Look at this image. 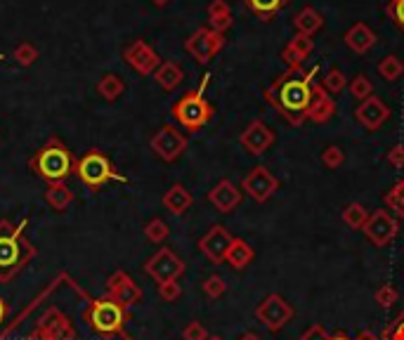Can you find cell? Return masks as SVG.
<instances>
[{"label": "cell", "mask_w": 404, "mask_h": 340, "mask_svg": "<svg viewBox=\"0 0 404 340\" xmlns=\"http://www.w3.org/2000/svg\"><path fill=\"white\" fill-rule=\"evenodd\" d=\"M152 3L157 5V8H164V5H168V3H171V0H152Z\"/></svg>", "instance_id": "cell-52"}, {"label": "cell", "mask_w": 404, "mask_h": 340, "mask_svg": "<svg viewBox=\"0 0 404 340\" xmlns=\"http://www.w3.org/2000/svg\"><path fill=\"white\" fill-rule=\"evenodd\" d=\"M3 59H5V54H0V62H3Z\"/></svg>", "instance_id": "cell-54"}, {"label": "cell", "mask_w": 404, "mask_h": 340, "mask_svg": "<svg viewBox=\"0 0 404 340\" xmlns=\"http://www.w3.org/2000/svg\"><path fill=\"white\" fill-rule=\"evenodd\" d=\"M402 71H404V64L400 62V57H395V54H388V57L379 64V73L386 80H397L402 76Z\"/></svg>", "instance_id": "cell-33"}, {"label": "cell", "mask_w": 404, "mask_h": 340, "mask_svg": "<svg viewBox=\"0 0 404 340\" xmlns=\"http://www.w3.org/2000/svg\"><path fill=\"white\" fill-rule=\"evenodd\" d=\"M331 340H355V338L345 336V333H336V336H331Z\"/></svg>", "instance_id": "cell-51"}, {"label": "cell", "mask_w": 404, "mask_h": 340, "mask_svg": "<svg viewBox=\"0 0 404 340\" xmlns=\"http://www.w3.org/2000/svg\"><path fill=\"white\" fill-rule=\"evenodd\" d=\"M145 236L149 239L152 243H164L168 236H171V227L161 220V217H154V220L147 222L145 227Z\"/></svg>", "instance_id": "cell-31"}, {"label": "cell", "mask_w": 404, "mask_h": 340, "mask_svg": "<svg viewBox=\"0 0 404 340\" xmlns=\"http://www.w3.org/2000/svg\"><path fill=\"white\" fill-rule=\"evenodd\" d=\"M372 90H374V85L367 76H357L353 83H350V92H353V97L362 99V102L372 97Z\"/></svg>", "instance_id": "cell-38"}, {"label": "cell", "mask_w": 404, "mask_h": 340, "mask_svg": "<svg viewBox=\"0 0 404 340\" xmlns=\"http://www.w3.org/2000/svg\"><path fill=\"white\" fill-rule=\"evenodd\" d=\"M310 87L307 78H298V73L291 71L284 80H279V85L274 90H269L267 99L284 114V119L288 123L300 126L307 119V104H310Z\"/></svg>", "instance_id": "cell-2"}, {"label": "cell", "mask_w": 404, "mask_h": 340, "mask_svg": "<svg viewBox=\"0 0 404 340\" xmlns=\"http://www.w3.org/2000/svg\"><path fill=\"white\" fill-rule=\"evenodd\" d=\"M29 168L48 185H55V182H64L76 170V161L62 140L52 138L31 156Z\"/></svg>", "instance_id": "cell-3"}, {"label": "cell", "mask_w": 404, "mask_h": 340, "mask_svg": "<svg viewBox=\"0 0 404 340\" xmlns=\"http://www.w3.org/2000/svg\"><path fill=\"white\" fill-rule=\"evenodd\" d=\"M225 291H227V284H225V279H222L220 274H211L204 281V293L208 296V298H222L225 296Z\"/></svg>", "instance_id": "cell-36"}, {"label": "cell", "mask_w": 404, "mask_h": 340, "mask_svg": "<svg viewBox=\"0 0 404 340\" xmlns=\"http://www.w3.org/2000/svg\"><path fill=\"white\" fill-rule=\"evenodd\" d=\"M154 78H157V83L164 87V90L171 92L185 80V71L180 69V64H175V62H161L159 69L154 71Z\"/></svg>", "instance_id": "cell-24"}, {"label": "cell", "mask_w": 404, "mask_h": 340, "mask_svg": "<svg viewBox=\"0 0 404 340\" xmlns=\"http://www.w3.org/2000/svg\"><path fill=\"white\" fill-rule=\"evenodd\" d=\"M83 322L97 336H123V326L128 322V308L116 303L114 298H99L83 310Z\"/></svg>", "instance_id": "cell-4"}, {"label": "cell", "mask_w": 404, "mask_h": 340, "mask_svg": "<svg viewBox=\"0 0 404 340\" xmlns=\"http://www.w3.org/2000/svg\"><path fill=\"white\" fill-rule=\"evenodd\" d=\"M293 315H295V310L291 308V303L279 293L267 296L265 300L255 308V319L272 333H279L284 329V326L293 319Z\"/></svg>", "instance_id": "cell-7"}, {"label": "cell", "mask_w": 404, "mask_h": 340, "mask_svg": "<svg viewBox=\"0 0 404 340\" xmlns=\"http://www.w3.org/2000/svg\"><path fill=\"white\" fill-rule=\"evenodd\" d=\"M29 224V217L15 224L10 217L0 220V284L12 281L33 257H36V246L26 239L24 227Z\"/></svg>", "instance_id": "cell-1"}, {"label": "cell", "mask_w": 404, "mask_h": 340, "mask_svg": "<svg viewBox=\"0 0 404 340\" xmlns=\"http://www.w3.org/2000/svg\"><path fill=\"white\" fill-rule=\"evenodd\" d=\"M355 340H381L376 333H372V331H362V333H357V338Z\"/></svg>", "instance_id": "cell-48"}, {"label": "cell", "mask_w": 404, "mask_h": 340, "mask_svg": "<svg viewBox=\"0 0 404 340\" xmlns=\"http://www.w3.org/2000/svg\"><path fill=\"white\" fill-rule=\"evenodd\" d=\"M343 161H345V154H343V149L341 147H326L324 152H322V163L329 168V170H336V168H341L343 166Z\"/></svg>", "instance_id": "cell-37"}, {"label": "cell", "mask_w": 404, "mask_h": 340, "mask_svg": "<svg viewBox=\"0 0 404 340\" xmlns=\"http://www.w3.org/2000/svg\"><path fill=\"white\" fill-rule=\"evenodd\" d=\"M393 12H395L397 22H400V24L404 26V0H397V3H395V8H393Z\"/></svg>", "instance_id": "cell-46"}, {"label": "cell", "mask_w": 404, "mask_h": 340, "mask_svg": "<svg viewBox=\"0 0 404 340\" xmlns=\"http://www.w3.org/2000/svg\"><path fill=\"white\" fill-rule=\"evenodd\" d=\"M208 201H211L215 210H220V213H232L241 203V189L230 180H220L218 185L208 192Z\"/></svg>", "instance_id": "cell-18"}, {"label": "cell", "mask_w": 404, "mask_h": 340, "mask_svg": "<svg viewBox=\"0 0 404 340\" xmlns=\"http://www.w3.org/2000/svg\"><path fill=\"white\" fill-rule=\"evenodd\" d=\"M12 57L17 59V64L31 66V64H36V59L40 57V52H38V47L33 45V43H19L15 50H12Z\"/></svg>", "instance_id": "cell-32"}, {"label": "cell", "mask_w": 404, "mask_h": 340, "mask_svg": "<svg viewBox=\"0 0 404 340\" xmlns=\"http://www.w3.org/2000/svg\"><path fill=\"white\" fill-rule=\"evenodd\" d=\"M123 57H126L128 66L137 71L140 76H154V71L161 66L157 50H154L149 43H145V40H135V43L128 45Z\"/></svg>", "instance_id": "cell-14"}, {"label": "cell", "mask_w": 404, "mask_h": 340, "mask_svg": "<svg viewBox=\"0 0 404 340\" xmlns=\"http://www.w3.org/2000/svg\"><path fill=\"white\" fill-rule=\"evenodd\" d=\"M106 291H109V298H114L116 303H121L123 308L130 310V305L142 300V289L133 281L130 274H126L123 269L114 272V274L106 279Z\"/></svg>", "instance_id": "cell-16"}, {"label": "cell", "mask_w": 404, "mask_h": 340, "mask_svg": "<svg viewBox=\"0 0 404 340\" xmlns=\"http://www.w3.org/2000/svg\"><path fill=\"white\" fill-rule=\"evenodd\" d=\"M232 243H234V236L227 232L222 224H213V227L199 239V250L211 262L220 265V262H225V257H227V253H230Z\"/></svg>", "instance_id": "cell-12"}, {"label": "cell", "mask_w": 404, "mask_h": 340, "mask_svg": "<svg viewBox=\"0 0 404 340\" xmlns=\"http://www.w3.org/2000/svg\"><path fill=\"white\" fill-rule=\"evenodd\" d=\"M397 217L390 215L388 210H376V213L369 215V220L365 224V234L367 239L374 243L376 248H386L390 241L397 236Z\"/></svg>", "instance_id": "cell-10"}, {"label": "cell", "mask_w": 404, "mask_h": 340, "mask_svg": "<svg viewBox=\"0 0 404 340\" xmlns=\"http://www.w3.org/2000/svg\"><path fill=\"white\" fill-rule=\"evenodd\" d=\"M355 116L367 130H379V128L390 119V109L383 104L379 97H369L357 107Z\"/></svg>", "instance_id": "cell-17"}, {"label": "cell", "mask_w": 404, "mask_h": 340, "mask_svg": "<svg viewBox=\"0 0 404 340\" xmlns=\"http://www.w3.org/2000/svg\"><path fill=\"white\" fill-rule=\"evenodd\" d=\"M239 340H262V338L255 336V333H244V336H241Z\"/></svg>", "instance_id": "cell-50"}, {"label": "cell", "mask_w": 404, "mask_h": 340, "mask_svg": "<svg viewBox=\"0 0 404 340\" xmlns=\"http://www.w3.org/2000/svg\"><path fill=\"white\" fill-rule=\"evenodd\" d=\"M222 47V36L215 33L213 29H199L194 31L185 43V50L197 59L199 64H208L211 59L218 54V50Z\"/></svg>", "instance_id": "cell-13"}, {"label": "cell", "mask_w": 404, "mask_h": 340, "mask_svg": "<svg viewBox=\"0 0 404 340\" xmlns=\"http://www.w3.org/2000/svg\"><path fill=\"white\" fill-rule=\"evenodd\" d=\"M76 178L83 182L85 187L90 189H102L104 185H109V182H128V178L118 173L116 168H114V163L106 159V156L99 152V149H90V152H85L80 159L76 161Z\"/></svg>", "instance_id": "cell-5"}, {"label": "cell", "mask_w": 404, "mask_h": 340, "mask_svg": "<svg viewBox=\"0 0 404 340\" xmlns=\"http://www.w3.org/2000/svg\"><path fill=\"white\" fill-rule=\"evenodd\" d=\"M185 149H187V138L175 126H164L152 138V152L166 163L178 161L185 154Z\"/></svg>", "instance_id": "cell-9"}, {"label": "cell", "mask_w": 404, "mask_h": 340, "mask_svg": "<svg viewBox=\"0 0 404 340\" xmlns=\"http://www.w3.org/2000/svg\"><path fill=\"white\" fill-rule=\"evenodd\" d=\"M397 298H400V293H397V289L393 284H383V286L374 293V300L379 308H393L397 303Z\"/></svg>", "instance_id": "cell-34"}, {"label": "cell", "mask_w": 404, "mask_h": 340, "mask_svg": "<svg viewBox=\"0 0 404 340\" xmlns=\"http://www.w3.org/2000/svg\"><path fill=\"white\" fill-rule=\"evenodd\" d=\"M383 201H386V206L390 208V213L397 217H404V180L395 182L386 192V196H383Z\"/></svg>", "instance_id": "cell-29"}, {"label": "cell", "mask_w": 404, "mask_h": 340, "mask_svg": "<svg viewBox=\"0 0 404 340\" xmlns=\"http://www.w3.org/2000/svg\"><path fill=\"white\" fill-rule=\"evenodd\" d=\"M183 340H208V331L204 324L192 322L183 329Z\"/></svg>", "instance_id": "cell-41"}, {"label": "cell", "mask_w": 404, "mask_h": 340, "mask_svg": "<svg viewBox=\"0 0 404 340\" xmlns=\"http://www.w3.org/2000/svg\"><path fill=\"white\" fill-rule=\"evenodd\" d=\"M295 26H298L300 33H305V36H312L314 31L322 29V17H319V12L312 10V8H305L298 17H295Z\"/></svg>", "instance_id": "cell-30"}, {"label": "cell", "mask_w": 404, "mask_h": 340, "mask_svg": "<svg viewBox=\"0 0 404 340\" xmlns=\"http://www.w3.org/2000/svg\"><path fill=\"white\" fill-rule=\"evenodd\" d=\"M123 90H126V83L121 80L118 73H104V76L99 78V83H97L99 97L106 99V102H116L121 95H123Z\"/></svg>", "instance_id": "cell-27"}, {"label": "cell", "mask_w": 404, "mask_h": 340, "mask_svg": "<svg viewBox=\"0 0 404 340\" xmlns=\"http://www.w3.org/2000/svg\"><path fill=\"white\" fill-rule=\"evenodd\" d=\"M36 329L48 340H76V329H73L71 319L59 308L45 310L43 315L38 317Z\"/></svg>", "instance_id": "cell-11"}, {"label": "cell", "mask_w": 404, "mask_h": 340, "mask_svg": "<svg viewBox=\"0 0 404 340\" xmlns=\"http://www.w3.org/2000/svg\"><path fill=\"white\" fill-rule=\"evenodd\" d=\"M345 43L353 47L355 52H367V50H372L374 43H376V36H374V31L369 29L367 24H355L353 29H350L345 33Z\"/></svg>", "instance_id": "cell-23"}, {"label": "cell", "mask_w": 404, "mask_h": 340, "mask_svg": "<svg viewBox=\"0 0 404 340\" xmlns=\"http://www.w3.org/2000/svg\"><path fill=\"white\" fill-rule=\"evenodd\" d=\"M8 312H10V308H8V303L0 298V326L5 324V319H8Z\"/></svg>", "instance_id": "cell-47"}, {"label": "cell", "mask_w": 404, "mask_h": 340, "mask_svg": "<svg viewBox=\"0 0 404 340\" xmlns=\"http://www.w3.org/2000/svg\"><path fill=\"white\" fill-rule=\"evenodd\" d=\"M253 257H255V253H253L251 243L244 241V239H234L230 253H227V257H225V262L230 265L232 269L241 272V269H246L248 265L253 262Z\"/></svg>", "instance_id": "cell-22"}, {"label": "cell", "mask_w": 404, "mask_h": 340, "mask_svg": "<svg viewBox=\"0 0 404 340\" xmlns=\"http://www.w3.org/2000/svg\"><path fill=\"white\" fill-rule=\"evenodd\" d=\"M208 340H222L220 336H208Z\"/></svg>", "instance_id": "cell-53"}, {"label": "cell", "mask_w": 404, "mask_h": 340, "mask_svg": "<svg viewBox=\"0 0 404 340\" xmlns=\"http://www.w3.org/2000/svg\"><path fill=\"white\" fill-rule=\"evenodd\" d=\"M248 3V8L251 10H255V12H262V15H265V12H274L279 8L281 3H284V0H246Z\"/></svg>", "instance_id": "cell-42"}, {"label": "cell", "mask_w": 404, "mask_h": 340, "mask_svg": "<svg viewBox=\"0 0 404 340\" xmlns=\"http://www.w3.org/2000/svg\"><path fill=\"white\" fill-rule=\"evenodd\" d=\"M24 340H48V338H45V336H43V333H40L38 329H33V331H31V333H29V336H26Z\"/></svg>", "instance_id": "cell-49"}, {"label": "cell", "mask_w": 404, "mask_h": 340, "mask_svg": "<svg viewBox=\"0 0 404 340\" xmlns=\"http://www.w3.org/2000/svg\"><path fill=\"white\" fill-rule=\"evenodd\" d=\"M204 87H206V80L199 90L187 92L185 97H180L173 104L175 121H178L180 126H185L187 130H199V128H204L208 121L213 119V107L208 104L204 97Z\"/></svg>", "instance_id": "cell-6"}, {"label": "cell", "mask_w": 404, "mask_h": 340, "mask_svg": "<svg viewBox=\"0 0 404 340\" xmlns=\"http://www.w3.org/2000/svg\"><path fill=\"white\" fill-rule=\"evenodd\" d=\"M345 83H348V78L343 76L338 69H331L324 76V90H329V92H341L343 87H345Z\"/></svg>", "instance_id": "cell-40"}, {"label": "cell", "mask_w": 404, "mask_h": 340, "mask_svg": "<svg viewBox=\"0 0 404 340\" xmlns=\"http://www.w3.org/2000/svg\"><path fill=\"white\" fill-rule=\"evenodd\" d=\"M388 161L393 163L395 168H404V147L397 145L388 152Z\"/></svg>", "instance_id": "cell-45"}, {"label": "cell", "mask_w": 404, "mask_h": 340, "mask_svg": "<svg viewBox=\"0 0 404 340\" xmlns=\"http://www.w3.org/2000/svg\"><path fill=\"white\" fill-rule=\"evenodd\" d=\"M369 220V213H367V208L362 206V203H348L345 208H343V222L348 224L350 229H365V224Z\"/></svg>", "instance_id": "cell-28"}, {"label": "cell", "mask_w": 404, "mask_h": 340, "mask_svg": "<svg viewBox=\"0 0 404 340\" xmlns=\"http://www.w3.org/2000/svg\"><path fill=\"white\" fill-rule=\"evenodd\" d=\"M312 47H314V45H312V38L305 36V33H298V36H295L291 43H288L286 52H284V59L295 69V66H298L302 59L310 57Z\"/></svg>", "instance_id": "cell-26"}, {"label": "cell", "mask_w": 404, "mask_h": 340, "mask_svg": "<svg viewBox=\"0 0 404 340\" xmlns=\"http://www.w3.org/2000/svg\"><path fill=\"white\" fill-rule=\"evenodd\" d=\"M300 340H331V336H329V331L322 324H314V326H310L305 333H302Z\"/></svg>", "instance_id": "cell-44"}, {"label": "cell", "mask_w": 404, "mask_h": 340, "mask_svg": "<svg viewBox=\"0 0 404 340\" xmlns=\"http://www.w3.org/2000/svg\"><path fill=\"white\" fill-rule=\"evenodd\" d=\"M395 3H397V0H395Z\"/></svg>", "instance_id": "cell-55"}, {"label": "cell", "mask_w": 404, "mask_h": 340, "mask_svg": "<svg viewBox=\"0 0 404 340\" xmlns=\"http://www.w3.org/2000/svg\"><path fill=\"white\" fill-rule=\"evenodd\" d=\"M333 111H336L333 99L329 97L324 87L314 85L312 95H310V104H307V119L314 121V123H326V121L333 116Z\"/></svg>", "instance_id": "cell-20"}, {"label": "cell", "mask_w": 404, "mask_h": 340, "mask_svg": "<svg viewBox=\"0 0 404 340\" xmlns=\"http://www.w3.org/2000/svg\"><path fill=\"white\" fill-rule=\"evenodd\" d=\"M274 142V133L262 123V121H253L251 126L241 133V145H244L251 154H262L272 147Z\"/></svg>", "instance_id": "cell-19"}, {"label": "cell", "mask_w": 404, "mask_h": 340, "mask_svg": "<svg viewBox=\"0 0 404 340\" xmlns=\"http://www.w3.org/2000/svg\"><path fill=\"white\" fill-rule=\"evenodd\" d=\"M164 208H168V213L173 215H185L192 208V194L183 185H173L164 194Z\"/></svg>", "instance_id": "cell-21"}, {"label": "cell", "mask_w": 404, "mask_h": 340, "mask_svg": "<svg viewBox=\"0 0 404 340\" xmlns=\"http://www.w3.org/2000/svg\"><path fill=\"white\" fill-rule=\"evenodd\" d=\"M241 187L246 189V194L251 196L253 201L265 203L269 196L279 189V180L274 178V175L269 173L265 166H258V168H253L251 173L246 175L244 182H241Z\"/></svg>", "instance_id": "cell-15"}, {"label": "cell", "mask_w": 404, "mask_h": 340, "mask_svg": "<svg viewBox=\"0 0 404 340\" xmlns=\"http://www.w3.org/2000/svg\"><path fill=\"white\" fill-rule=\"evenodd\" d=\"M185 262L183 257H178L171 248H159L145 265V272L149 274L157 284L166 281H178L185 274Z\"/></svg>", "instance_id": "cell-8"}, {"label": "cell", "mask_w": 404, "mask_h": 340, "mask_svg": "<svg viewBox=\"0 0 404 340\" xmlns=\"http://www.w3.org/2000/svg\"><path fill=\"white\" fill-rule=\"evenodd\" d=\"M381 340H404V310L383 329Z\"/></svg>", "instance_id": "cell-35"}, {"label": "cell", "mask_w": 404, "mask_h": 340, "mask_svg": "<svg viewBox=\"0 0 404 340\" xmlns=\"http://www.w3.org/2000/svg\"><path fill=\"white\" fill-rule=\"evenodd\" d=\"M45 201H48L50 208H55L62 213V210H66L73 201H76V194H73V189L66 187L64 182H55V185H50L45 189Z\"/></svg>", "instance_id": "cell-25"}, {"label": "cell", "mask_w": 404, "mask_h": 340, "mask_svg": "<svg viewBox=\"0 0 404 340\" xmlns=\"http://www.w3.org/2000/svg\"><path fill=\"white\" fill-rule=\"evenodd\" d=\"M208 17L211 19H222V17H230V5L225 0H213L208 5Z\"/></svg>", "instance_id": "cell-43"}, {"label": "cell", "mask_w": 404, "mask_h": 340, "mask_svg": "<svg viewBox=\"0 0 404 340\" xmlns=\"http://www.w3.org/2000/svg\"><path fill=\"white\" fill-rule=\"evenodd\" d=\"M159 296L164 303H175L180 296H183V286L178 281H166V284H159Z\"/></svg>", "instance_id": "cell-39"}]
</instances>
